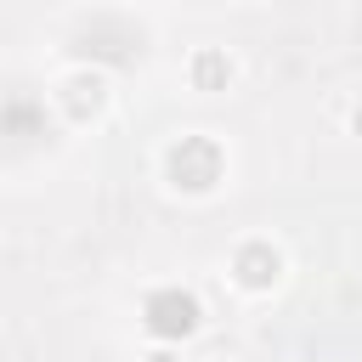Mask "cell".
Instances as JSON below:
<instances>
[{"instance_id": "obj_1", "label": "cell", "mask_w": 362, "mask_h": 362, "mask_svg": "<svg viewBox=\"0 0 362 362\" xmlns=\"http://www.w3.org/2000/svg\"><path fill=\"white\" fill-rule=\"evenodd\" d=\"M164 181H170V192H181V198H209V192L226 181V147H221L215 136H204V130L175 136V141L164 147Z\"/></svg>"}, {"instance_id": "obj_2", "label": "cell", "mask_w": 362, "mask_h": 362, "mask_svg": "<svg viewBox=\"0 0 362 362\" xmlns=\"http://www.w3.org/2000/svg\"><path fill=\"white\" fill-rule=\"evenodd\" d=\"M141 328H147L153 345H187L204 328V300L181 283H158L141 300Z\"/></svg>"}, {"instance_id": "obj_3", "label": "cell", "mask_w": 362, "mask_h": 362, "mask_svg": "<svg viewBox=\"0 0 362 362\" xmlns=\"http://www.w3.org/2000/svg\"><path fill=\"white\" fill-rule=\"evenodd\" d=\"M232 283L243 288V294H272L277 283H283V249L272 243V238H243L238 249H232Z\"/></svg>"}, {"instance_id": "obj_4", "label": "cell", "mask_w": 362, "mask_h": 362, "mask_svg": "<svg viewBox=\"0 0 362 362\" xmlns=\"http://www.w3.org/2000/svg\"><path fill=\"white\" fill-rule=\"evenodd\" d=\"M107 102H113V85H107L102 68H74V74L57 85V107H62L68 124H90V119H102Z\"/></svg>"}, {"instance_id": "obj_5", "label": "cell", "mask_w": 362, "mask_h": 362, "mask_svg": "<svg viewBox=\"0 0 362 362\" xmlns=\"http://www.w3.org/2000/svg\"><path fill=\"white\" fill-rule=\"evenodd\" d=\"M187 79H192V90L221 96V90L238 79V57H232L226 45H198V51H192V62H187Z\"/></svg>"}, {"instance_id": "obj_6", "label": "cell", "mask_w": 362, "mask_h": 362, "mask_svg": "<svg viewBox=\"0 0 362 362\" xmlns=\"http://www.w3.org/2000/svg\"><path fill=\"white\" fill-rule=\"evenodd\" d=\"M141 362H181V345H153Z\"/></svg>"}, {"instance_id": "obj_7", "label": "cell", "mask_w": 362, "mask_h": 362, "mask_svg": "<svg viewBox=\"0 0 362 362\" xmlns=\"http://www.w3.org/2000/svg\"><path fill=\"white\" fill-rule=\"evenodd\" d=\"M351 130H356V136H362V102H356V107H351Z\"/></svg>"}]
</instances>
